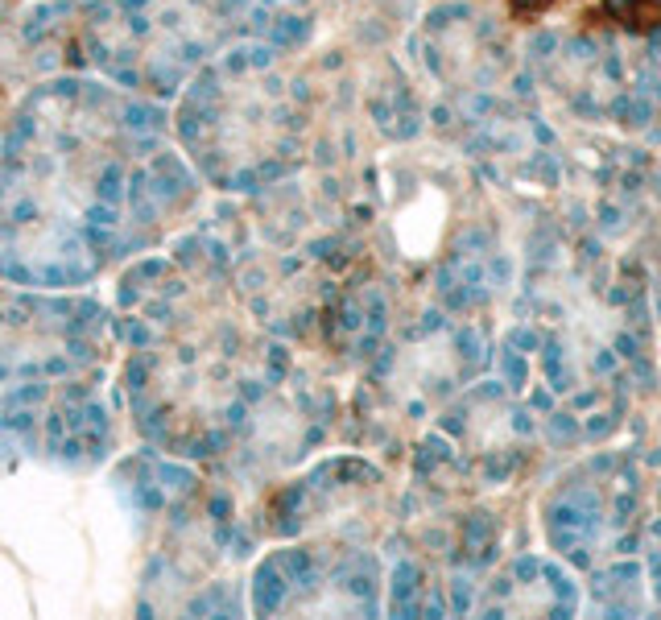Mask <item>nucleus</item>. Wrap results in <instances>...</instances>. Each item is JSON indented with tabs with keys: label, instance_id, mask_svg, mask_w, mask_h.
I'll return each instance as SVG.
<instances>
[{
	"label": "nucleus",
	"instance_id": "nucleus-1",
	"mask_svg": "<svg viewBox=\"0 0 661 620\" xmlns=\"http://www.w3.org/2000/svg\"><path fill=\"white\" fill-rule=\"evenodd\" d=\"M554 45H558L554 34H537V38L529 42V50H533V58H546V54H554Z\"/></svg>",
	"mask_w": 661,
	"mask_h": 620
},
{
	"label": "nucleus",
	"instance_id": "nucleus-2",
	"mask_svg": "<svg viewBox=\"0 0 661 620\" xmlns=\"http://www.w3.org/2000/svg\"><path fill=\"white\" fill-rule=\"evenodd\" d=\"M571 58H595V42H591V38H574V42H571Z\"/></svg>",
	"mask_w": 661,
	"mask_h": 620
},
{
	"label": "nucleus",
	"instance_id": "nucleus-3",
	"mask_svg": "<svg viewBox=\"0 0 661 620\" xmlns=\"http://www.w3.org/2000/svg\"><path fill=\"white\" fill-rule=\"evenodd\" d=\"M604 75H608V79H620V75H624V66H620L616 54H612V58H604Z\"/></svg>",
	"mask_w": 661,
	"mask_h": 620
},
{
	"label": "nucleus",
	"instance_id": "nucleus-4",
	"mask_svg": "<svg viewBox=\"0 0 661 620\" xmlns=\"http://www.w3.org/2000/svg\"><path fill=\"white\" fill-rule=\"evenodd\" d=\"M641 95H653V99L661 104V79H649V83L641 87Z\"/></svg>",
	"mask_w": 661,
	"mask_h": 620
},
{
	"label": "nucleus",
	"instance_id": "nucleus-5",
	"mask_svg": "<svg viewBox=\"0 0 661 620\" xmlns=\"http://www.w3.org/2000/svg\"><path fill=\"white\" fill-rule=\"evenodd\" d=\"M513 87H517V95H529V91H533V79H529V75H517Z\"/></svg>",
	"mask_w": 661,
	"mask_h": 620
},
{
	"label": "nucleus",
	"instance_id": "nucleus-6",
	"mask_svg": "<svg viewBox=\"0 0 661 620\" xmlns=\"http://www.w3.org/2000/svg\"><path fill=\"white\" fill-rule=\"evenodd\" d=\"M653 62H658V66H661V50H653Z\"/></svg>",
	"mask_w": 661,
	"mask_h": 620
}]
</instances>
